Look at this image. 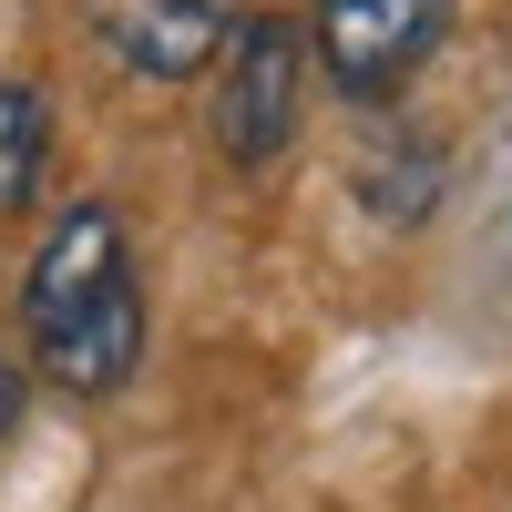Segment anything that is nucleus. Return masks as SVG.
<instances>
[{"label": "nucleus", "instance_id": "f257e3e1", "mask_svg": "<svg viewBox=\"0 0 512 512\" xmlns=\"http://www.w3.org/2000/svg\"><path fill=\"white\" fill-rule=\"evenodd\" d=\"M21 338L62 400H113L144 369V267L103 195H72L21 267Z\"/></svg>", "mask_w": 512, "mask_h": 512}, {"label": "nucleus", "instance_id": "f03ea898", "mask_svg": "<svg viewBox=\"0 0 512 512\" xmlns=\"http://www.w3.org/2000/svg\"><path fill=\"white\" fill-rule=\"evenodd\" d=\"M297 41H308V72L328 82L338 103L379 113V103H400L410 82L441 62L451 0H308Z\"/></svg>", "mask_w": 512, "mask_h": 512}, {"label": "nucleus", "instance_id": "7ed1b4c3", "mask_svg": "<svg viewBox=\"0 0 512 512\" xmlns=\"http://www.w3.org/2000/svg\"><path fill=\"white\" fill-rule=\"evenodd\" d=\"M308 123V41H297L287 11H256L226 21V52H216V154L226 164H277Z\"/></svg>", "mask_w": 512, "mask_h": 512}, {"label": "nucleus", "instance_id": "20e7f679", "mask_svg": "<svg viewBox=\"0 0 512 512\" xmlns=\"http://www.w3.org/2000/svg\"><path fill=\"white\" fill-rule=\"evenodd\" d=\"M103 52L144 82H195L226 52V0H82Z\"/></svg>", "mask_w": 512, "mask_h": 512}, {"label": "nucleus", "instance_id": "39448f33", "mask_svg": "<svg viewBox=\"0 0 512 512\" xmlns=\"http://www.w3.org/2000/svg\"><path fill=\"white\" fill-rule=\"evenodd\" d=\"M359 195H369L379 226H420V216H431V195H441V144L420 134V123L379 134V144L359 154Z\"/></svg>", "mask_w": 512, "mask_h": 512}, {"label": "nucleus", "instance_id": "423d86ee", "mask_svg": "<svg viewBox=\"0 0 512 512\" xmlns=\"http://www.w3.org/2000/svg\"><path fill=\"white\" fill-rule=\"evenodd\" d=\"M52 175V103L31 82H0V216H21Z\"/></svg>", "mask_w": 512, "mask_h": 512}, {"label": "nucleus", "instance_id": "0eeeda50", "mask_svg": "<svg viewBox=\"0 0 512 512\" xmlns=\"http://www.w3.org/2000/svg\"><path fill=\"white\" fill-rule=\"evenodd\" d=\"M21 420H31V369H21L11 349H0V451L21 441Z\"/></svg>", "mask_w": 512, "mask_h": 512}]
</instances>
